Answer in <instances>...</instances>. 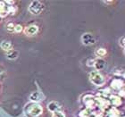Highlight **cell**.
<instances>
[{
  "instance_id": "8992f818",
  "label": "cell",
  "mask_w": 125,
  "mask_h": 117,
  "mask_svg": "<svg viewBox=\"0 0 125 117\" xmlns=\"http://www.w3.org/2000/svg\"><path fill=\"white\" fill-rule=\"evenodd\" d=\"M47 108L51 111V112L55 113V112H59V111H62V107L61 106V105L57 102H51L48 106H47Z\"/></svg>"
},
{
  "instance_id": "5bb4252c",
  "label": "cell",
  "mask_w": 125,
  "mask_h": 117,
  "mask_svg": "<svg viewBox=\"0 0 125 117\" xmlns=\"http://www.w3.org/2000/svg\"><path fill=\"white\" fill-rule=\"evenodd\" d=\"M22 31V27H21V25H14V31H16V32H21V31Z\"/></svg>"
},
{
  "instance_id": "6da1fadb",
  "label": "cell",
  "mask_w": 125,
  "mask_h": 117,
  "mask_svg": "<svg viewBox=\"0 0 125 117\" xmlns=\"http://www.w3.org/2000/svg\"><path fill=\"white\" fill-rule=\"evenodd\" d=\"M89 79H90V81H91L94 85H96V86H102L105 82L104 76L102 75L100 73L96 72V71L92 72L89 74Z\"/></svg>"
},
{
  "instance_id": "7c38bea8",
  "label": "cell",
  "mask_w": 125,
  "mask_h": 117,
  "mask_svg": "<svg viewBox=\"0 0 125 117\" xmlns=\"http://www.w3.org/2000/svg\"><path fill=\"white\" fill-rule=\"evenodd\" d=\"M53 117H65V115L62 111H59V112H55L53 114Z\"/></svg>"
},
{
  "instance_id": "8fae6325",
  "label": "cell",
  "mask_w": 125,
  "mask_h": 117,
  "mask_svg": "<svg viewBox=\"0 0 125 117\" xmlns=\"http://www.w3.org/2000/svg\"><path fill=\"white\" fill-rule=\"evenodd\" d=\"M96 55H98L100 57H103L104 55H106V50L104 49V48H99L96 51Z\"/></svg>"
},
{
  "instance_id": "30bf717a",
  "label": "cell",
  "mask_w": 125,
  "mask_h": 117,
  "mask_svg": "<svg viewBox=\"0 0 125 117\" xmlns=\"http://www.w3.org/2000/svg\"><path fill=\"white\" fill-rule=\"evenodd\" d=\"M41 95H40V93L39 92H34V93H32L31 95V96H30V99H31V101H34V102H38L39 101V100H42L41 99Z\"/></svg>"
},
{
  "instance_id": "3957f363",
  "label": "cell",
  "mask_w": 125,
  "mask_h": 117,
  "mask_svg": "<svg viewBox=\"0 0 125 117\" xmlns=\"http://www.w3.org/2000/svg\"><path fill=\"white\" fill-rule=\"evenodd\" d=\"M42 113V107L39 105L32 104L28 106V112L27 114L31 117H36L39 116Z\"/></svg>"
},
{
  "instance_id": "9a60e30c",
  "label": "cell",
  "mask_w": 125,
  "mask_h": 117,
  "mask_svg": "<svg viewBox=\"0 0 125 117\" xmlns=\"http://www.w3.org/2000/svg\"><path fill=\"white\" fill-rule=\"evenodd\" d=\"M121 46L123 48H124V37H123L122 39H121Z\"/></svg>"
},
{
  "instance_id": "9c48e42d",
  "label": "cell",
  "mask_w": 125,
  "mask_h": 117,
  "mask_svg": "<svg viewBox=\"0 0 125 117\" xmlns=\"http://www.w3.org/2000/svg\"><path fill=\"white\" fill-rule=\"evenodd\" d=\"M19 53L14 49H11L7 52V58L8 59H15L18 57Z\"/></svg>"
},
{
  "instance_id": "ba28073f",
  "label": "cell",
  "mask_w": 125,
  "mask_h": 117,
  "mask_svg": "<svg viewBox=\"0 0 125 117\" xmlns=\"http://www.w3.org/2000/svg\"><path fill=\"white\" fill-rule=\"evenodd\" d=\"M12 43H11L10 41H3L2 43H1V48H2L3 50H5V51H9V50L12 49Z\"/></svg>"
},
{
  "instance_id": "5b68a950",
  "label": "cell",
  "mask_w": 125,
  "mask_h": 117,
  "mask_svg": "<svg viewBox=\"0 0 125 117\" xmlns=\"http://www.w3.org/2000/svg\"><path fill=\"white\" fill-rule=\"evenodd\" d=\"M39 31V27L36 25H30V26L26 27L24 30V32L28 35V36H34L36 35Z\"/></svg>"
},
{
  "instance_id": "4fadbf2b",
  "label": "cell",
  "mask_w": 125,
  "mask_h": 117,
  "mask_svg": "<svg viewBox=\"0 0 125 117\" xmlns=\"http://www.w3.org/2000/svg\"><path fill=\"white\" fill-rule=\"evenodd\" d=\"M7 31H14V25L12 22L7 24Z\"/></svg>"
},
{
  "instance_id": "277c9868",
  "label": "cell",
  "mask_w": 125,
  "mask_h": 117,
  "mask_svg": "<svg viewBox=\"0 0 125 117\" xmlns=\"http://www.w3.org/2000/svg\"><path fill=\"white\" fill-rule=\"evenodd\" d=\"M82 43L85 45H91V44H94V43H96V39L95 38L93 37L92 34H89V33H86L84 34L82 38Z\"/></svg>"
},
{
  "instance_id": "7a4b0ae2",
  "label": "cell",
  "mask_w": 125,
  "mask_h": 117,
  "mask_svg": "<svg viewBox=\"0 0 125 117\" xmlns=\"http://www.w3.org/2000/svg\"><path fill=\"white\" fill-rule=\"evenodd\" d=\"M43 4L39 1H33L31 3L29 6V11L30 13H31V14H34V15H38L43 11Z\"/></svg>"
},
{
  "instance_id": "52a82bcc",
  "label": "cell",
  "mask_w": 125,
  "mask_h": 117,
  "mask_svg": "<svg viewBox=\"0 0 125 117\" xmlns=\"http://www.w3.org/2000/svg\"><path fill=\"white\" fill-rule=\"evenodd\" d=\"M94 65L96 68V70H102L105 66V62L102 59H97L94 62Z\"/></svg>"
}]
</instances>
